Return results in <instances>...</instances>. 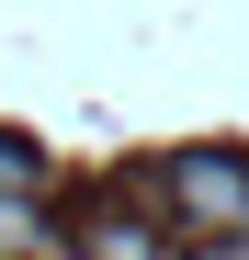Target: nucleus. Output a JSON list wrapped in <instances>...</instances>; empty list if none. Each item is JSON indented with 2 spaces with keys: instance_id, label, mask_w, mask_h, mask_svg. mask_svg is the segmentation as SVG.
Wrapping results in <instances>:
<instances>
[{
  "instance_id": "7ed1b4c3",
  "label": "nucleus",
  "mask_w": 249,
  "mask_h": 260,
  "mask_svg": "<svg viewBox=\"0 0 249 260\" xmlns=\"http://www.w3.org/2000/svg\"><path fill=\"white\" fill-rule=\"evenodd\" d=\"M91 260H181V249H170V238H147L136 215H102V226H91Z\"/></svg>"
},
{
  "instance_id": "20e7f679",
  "label": "nucleus",
  "mask_w": 249,
  "mask_h": 260,
  "mask_svg": "<svg viewBox=\"0 0 249 260\" xmlns=\"http://www.w3.org/2000/svg\"><path fill=\"white\" fill-rule=\"evenodd\" d=\"M0 192H46V170H34V147H0Z\"/></svg>"
},
{
  "instance_id": "39448f33",
  "label": "nucleus",
  "mask_w": 249,
  "mask_h": 260,
  "mask_svg": "<svg viewBox=\"0 0 249 260\" xmlns=\"http://www.w3.org/2000/svg\"><path fill=\"white\" fill-rule=\"evenodd\" d=\"M181 260H249V226H227V238H181Z\"/></svg>"
},
{
  "instance_id": "f03ea898",
  "label": "nucleus",
  "mask_w": 249,
  "mask_h": 260,
  "mask_svg": "<svg viewBox=\"0 0 249 260\" xmlns=\"http://www.w3.org/2000/svg\"><path fill=\"white\" fill-rule=\"evenodd\" d=\"M46 249H57L46 204H34V192H0V260H46Z\"/></svg>"
},
{
  "instance_id": "f257e3e1",
  "label": "nucleus",
  "mask_w": 249,
  "mask_h": 260,
  "mask_svg": "<svg viewBox=\"0 0 249 260\" xmlns=\"http://www.w3.org/2000/svg\"><path fill=\"white\" fill-rule=\"evenodd\" d=\"M159 204H170V226H181V238H227V226H249V158L193 147V158L159 170Z\"/></svg>"
},
{
  "instance_id": "423d86ee",
  "label": "nucleus",
  "mask_w": 249,
  "mask_h": 260,
  "mask_svg": "<svg viewBox=\"0 0 249 260\" xmlns=\"http://www.w3.org/2000/svg\"><path fill=\"white\" fill-rule=\"evenodd\" d=\"M46 260H91V249H46Z\"/></svg>"
}]
</instances>
